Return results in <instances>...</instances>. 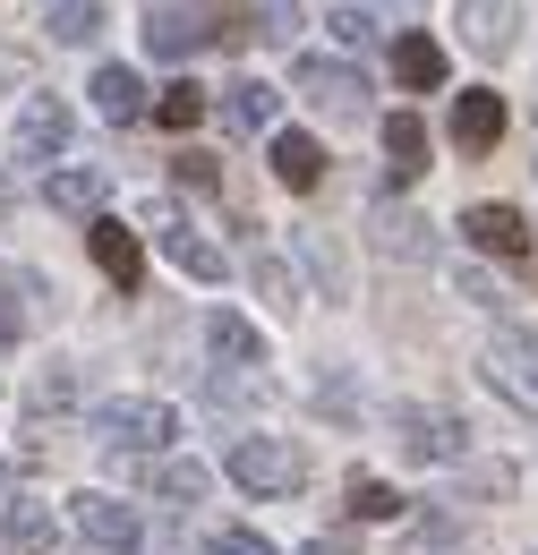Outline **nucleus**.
<instances>
[{
    "label": "nucleus",
    "instance_id": "17",
    "mask_svg": "<svg viewBox=\"0 0 538 555\" xmlns=\"http://www.w3.org/2000/svg\"><path fill=\"white\" fill-rule=\"evenodd\" d=\"M394 77H402L410 94H436V86H445V43H427V35H402V43H394Z\"/></svg>",
    "mask_w": 538,
    "mask_h": 555
},
{
    "label": "nucleus",
    "instance_id": "18",
    "mask_svg": "<svg viewBox=\"0 0 538 555\" xmlns=\"http://www.w3.org/2000/svg\"><path fill=\"white\" fill-rule=\"evenodd\" d=\"M222 120L248 129V138L273 129V86H266V77H231V86H222Z\"/></svg>",
    "mask_w": 538,
    "mask_h": 555
},
{
    "label": "nucleus",
    "instance_id": "1",
    "mask_svg": "<svg viewBox=\"0 0 538 555\" xmlns=\"http://www.w3.org/2000/svg\"><path fill=\"white\" fill-rule=\"evenodd\" d=\"M248 35V9L240 0H145V52L154 61H180L197 43H231Z\"/></svg>",
    "mask_w": 538,
    "mask_h": 555
},
{
    "label": "nucleus",
    "instance_id": "6",
    "mask_svg": "<svg viewBox=\"0 0 538 555\" xmlns=\"http://www.w3.org/2000/svg\"><path fill=\"white\" fill-rule=\"evenodd\" d=\"M68 513H77V539H86V547H103V555H129L137 539H145V513L120 504V495H94V487H86Z\"/></svg>",
    "mask_w": 538,
    "mask_h": 555
},
{
    "label": "nucleus",
    "instance_id": "3",
    "mask_svg": "<svg viewBox=\"0 0 538 555\" xmlns=\"http://www.w3.org/2000/svg\"><path fill=\"white\" fill-rule=\"evenodd\" d=\"M222 470H231V487H248V495H291V487H308V453L291 436H240L222 453Z\"/></svg>",
    "mask_w": 538,
    "mask_h": 555
},
{
    "label": "nucleus",
    "instance_id": "34",
    "mask_svg": "<svg viewBox=\"0 0 538 555\" xmlns=\"http://www.w3.org/2000/svg\"><path fill=\"white\" fill-rule=\"evenodd\" d=\"M308 555H359V539H342V530H325V539H317Z\"/></svg>",
    "mask_w": 538,
    "mask_h": 555
},
{
    "label": "nucleus",
    "instance_id": "15",
    "mask_svg": "<svg viewBox=\"0 0 538 555\" xmlns=\"http://www.w3.org/2000/svg\"><path fill=\"white\" fill-rule=\"evenodd\" d=\"M496 138H504V103H496L487 86L462 94V103H453V145H462V154H487Z\"/></svg>",
    "mask_w": 538,
    "mask_h": 555
},
{
    "label": "nucleus",
    "instance_id": "29",
    "mask_svg": "<svg viewBox=\"0 0 538 555\" xmlns=\"http://www.w3.org/2000/svg\"><path fill=\"white\" fill-rule=\"evenodd\" d=\"M205 555H273L266 539H257V530H214V547Z\"/></svg>",
    "mask_w": 538,
    "mask_h": 555
},
{
    "label": "nucleus",
    "instance_id": "31",
    "mask_svg": "<svg viewBox=\"0 0 538 555\" xmlns=\"http://www.w3.org/2000/svg\"><path fill=\"white\" fill-rule=\"evenodd\" d=\"M266 35H273V43H291V35H299V9H291V0H273V9H266Z\"/></svg>",
    "mask_w": 538,
    "mask_h": 555
},
{
    "label": "nucleus",
    "instance_id": "4",
    "mask_svg": "<svg viewBox=\"0 0 538 555\" xmlns=\"http://www.w3.org/2000/svg\"><path fill=\"white\" fill-rule=\"evenodd\" d=\"M478 376H487L513 411L538 418V325H496L487 350H478Z\"/></svg>",
    "mask_w": 538,
    "mask_h": 555
},
{
    "label": "nucleus",
    "instance_id": "23",
    "mask_svg": "<svg viewBox=\"0 0 538 555\" xmlns=\"http://www.w3.org/2000/svg\"><path fill=\"white\" fill-rule=\"evenodd\" d=\"M350 521H402V487H385V479H350Z\"/></svg>",
    "mask_w": 538,
    "mask_h": 555
},
{
    "label": "nucleus",
    "instance_id": "9",
    "mask_svg": "<svg viewBox=\"0 0 538 555\" xmlns=\"http://www.w3.org/2000/svg\"><path fill=\"white\" fill-rule=\"evenodd\" d=\"M154 240H163V257H171L180 274L222 282V248H214L205 231H189V222H180V206H154Z\"/></svg>",
    "mask_w": 538,
    "mask_h": 555
},
{
    "label": "nucleus",
    "instance_id": "16",
    "mask_svg": "<svg viewBox=\"0 0 538 555\" xmlns=\"http://www.w3.org/2000/svg\"><path fill=\"white\" fill-rule=\"evenodd\" d=\"M94 112L129 129L137 112H145V77H137V69H120V61H112V69H94Z\"/></svg>",
    "mask_w": 538,
    "mask_h": 555
},
{
    "label": "nucleus",
    "instance_id": "22",
    "mask_svg": "<svg viewBox=\"0 0 538 555\" xmlns=\"http://www.w3.org/2000/svg\"><path fill=\"white\" fill-rule=\"evenodd\" d=\"M462 35L478 52H504L513 43V0H462Z\"/></svg>",
    "mask_w": 538,
    "mask_h": 555
},
{
    "label": "nucleus",
    "instance_id": "20",
    "mask_svg": "<svg viewBox=\"0 0 538 555\" xmlns=\"http://www.w3.org/2000/svg\"><path fill=\"white\" fill-rule=\"evenodd\" d=\"M103 189H112L103 171H77V163H68V171H52V189H43V197H52L61 214H77V222H94V214H103Z\"/></svg>",
    "mask_w": 538,
    "mask_h": 555
},
{
    "label": "nucleus",
    "instance_id": "27",
    "mask_svg": "<svg viewBox=\"0 0 538 555\" xmlns=\"http://www.w3.org/2000/svg\"><path fill=\"white\" fill-rule=\"evenodd\" d=\"M248 274H257V291H266L273 308H282V317H291V308H299V274H291V266H282V257H257V266H248Z\"/></svg>",
    "mask_w": 538,
    "mask_h": 555
},
{
    "label": "nucleus",
    "instance_id": "7",
    "mask_svg": "<svg viewBox=\"0 0 538 555\" xmlns=\"http://www.w3.org/2000/svg\"><path fill=\"white\" fill-rule=\"evenodd\" d=\"M61 145H68V103L61 94H26L17 120H9V154L17 163H52Z\"/></svg>",
    "mask_w": 538,
    "mask_h": 555
},
{
    "label": "nucleus",
    "instance_id": "24",
    "mask_svg": "<svg viewBox=\"0 0 538 555\" xmlns=\"http://www.w3.org/2000/svg\"><path fill=\"white\" fill-rule=\"evenodd\" d=\"M103 26H112L103 0H61V9H52V35H61V43H94Z\"/></svg>",
    "mask_w": 538,
    "mask_h": 555
},
{
    "label": "nucleus",
    "instance_id": "12",
    "mask_svg": "<svg viewBox=\"0 0 538 555\" xmlns=\"http://www.w3.org/2000/svg\"><path fill=\"white\" fill-rule=\"evenodd\" d=\"M266 163H273V180H282V189H299V197H308V189L325 180V145L308 138V129H282Z\"/></svg>",
    "mask_w": 538,
    "mask_h": 555
},
{
    "label": "nucleus",
    "instance_id": "11",
    "mask_svg": "<svg viewBox=\"0 0 538 555\" xmlns=\"http://www.w3.org/2000/svg\"><path fill=\"white\" fill-rule=\"evenodd\" d=\"M368 240H376L385 257H402V266L436 257V231H427L419 214H402V206H376V214H368Z\"/></svg>",
    "mask_w": 538,
    "mask_h": 555
},
{
    "label": "nucleus",
    "instance_id": "14",
    "mask_svg": "<svg viewBox=\"0 0 538 555\" xmlns=\"http://www.w3.org/2000/svg\"><path fill=\"white\" fill-rule=\"evenodd\" d=\"M52 539H61V521H52L43 504H26V495L0 504V555H43Z\"/></svg>",
    "mask_w": 538,
    "mask_h": 555
},
{
    "label": "nucleus",
    "instance_id": "28",
    "mask_svg": "<svg viewBox=\"0 0 538 555\" xmlns=\"http://www.w3.org/2000/svg\"><path fill=\"white\" fill-rule=\"evenodd\" d=\"M334 35L350 43V52H359V43H376L385 26H376V9H359V0H342V9H334Z\"/></svg>",
    "mask_w": 538,
    "mask_h": 555
},
{
    "label": "nucleus",
    "instance_id": "33",
    "mask_svg": "<svg viewBox=\"0 0 538 555\" xmlns=\"http://www.w3.org/2000/svg\"><path fill=\"white\" fill-rule=\"evenodd\" d=\"M17 334H26V317L9 308V274H0V343H17Z\"/></svg>",
    "mask_w": 538,
    "mask_h": 555
},
{
    "label": "nucleus",
    "instance_id": "10",
    "mask_svg": "<svg viewBox=\"0 0 538 555\" xmlns=\"http://www.w3.org/2000/svg\"><path fill=\"white\" fill-rule=\"evenodd\" d=\"M86 248H94V266L112 274V291H137V274H145V248H137V231H129V222L94 214V222H86Z\"/></svg>",
    "mask_w": 538,
    "mask_h": 555
},
{
    "label": "nucleus",
    "instance_id": "21",
    "mask_svg": "<svg viewBox=\"0 0 538 555\" xmlns=\"http://www.w3.org/2000/svg\"><path fill=\"white\" fill-rule=\"evenodd\" d=\"M385 154H394V180H419V171H427V120H419V112H394V120H385Z\"/></svg>",
    "mask_w": 538,
    "mask_h": 555
},
{
    "label": "nucleus",
    "instance_id": "30",
    "mask_svg": "<svg viewBox=\"0 0 538 555\" xmlns=\"http://www.w3.org/2000/svg\"><path fill=\"white\" fill-rule=\"evenodd\" d=\"M180 180H189V189H222V163H214V154H180Z\"/></svg>",
    "mask_w": 538,
    "mask_h": 555
},
{
    "label": "nucleus",
    "instance_id": "13",
    "mask_svg": "<svg viewBox=\"0 0 538 555\" xmlns=\"http://www.w3.org/2000/svg\"><path fill=\"white\" fill-rule=\"evenodd\" d=\"M462 231H471L487 257H530V222H522L513 206H471V214H462Z\"/></svg>",
    "mask_w": 538,
    "mask_h": 555
},
{
    "label": "nucleus",
    "instance_id": "5",
    "mask_svg": "<svg viewBox=\"0 0 538 555\" xmlns=\"http://www.w3.org/2000/svg\"><path fill=\"white\" fill-rule=\"evenodd\" d=\"M394 427H402V453H410V462H471V427H462V411L394 402Z\"/></svg>",
    "mask_w": 538,
    "mask_h": 555
},
{
    "label": "nucleus",
    "instance_id": "19",
    "mask_svg": "<svg viewBox=\"0 0 538 555\" xmlns=\"http://www.w3.org/2000/svg\"><path fill=\"white\" fill-rule=\"evenodd\" d=\"M205 343H214V359L266 367V343H257V325H248V317H231V308H214V317H205Z\"/></svg>",
    "mask_w": 538,
    "mask_h": 555
},
{
    "label": "nucleus",
    "instance_id": "26",
    "mask_svg": "<svg viewBox=\"0 0 538 555\" xmlns=\"http://www.w3.org/2000/svg\"><path fill=\"white\" fill-rule=\"evenodd\" d=\"M154 495H163V504H197L205 470H197V462H163V470H154Z\"/></svg>",
    "mask_w": 538,
    "mask_h": 555
},
{
    "label": "nucleus",
    "instance_id": "8",
    "mask_svg": "<svg viewBox=\"0 0 538 555\" xmlns=\"http://www.w3.org/2000/svg\"><path fill=\"white\" fill-rule=\"evenodd\" d=\"M299 77V94L317 103V112H334V120H359V103H368V77L342 69V61H291Z\"/></svg>",
    "mask_w": 538,
    "mask_h": 555
},
{
    "label": "nucleus",
    "instance_id": "2",
    "mask_svg": "<svg viewBox=\"0 0 538 555\" xmlns=\"http://www.w3.org/2000/svg\"><path fill=\"white\" fill-rule=\"evenodd\" d=\"M86 436L103 444V453H171V436H180V418L171 402H154V393H120V402H94L86 411Z\"/></svg>",
    "mask_w": 538,
    "mask_h": 555
},
{
    "label": "nucleus",
    "instance_id": "32",
    "mask_svg": "<svg viewBox=\"0 0 538 555\" xmlns=\"http://www.w3.org/2000/svg\"><path fill=\"white\" fill-rule=\"evenodd\" d=\"M68 393H77V376H68V367H52V376L35 385V402H68Z\"/></svg>",
    "mask_w": 538,
    "mask_h": 555
},
{
    "label": "nucleus",
    "instance_id": "25",
    "mask_svg": "<svg viewBox=\"0 0 538 555\" xmlns=\"http://www.w3.org/2000/svg\"><path fill=\"white\" fill-rule=\"evenodd\" d=\"M154 120L180 138V129H197L205 120V86H163V103H154Z\"/></svg>",
    "mask_w": 538,
    "mask_h": 555
}]
</instances>
